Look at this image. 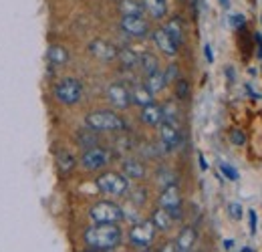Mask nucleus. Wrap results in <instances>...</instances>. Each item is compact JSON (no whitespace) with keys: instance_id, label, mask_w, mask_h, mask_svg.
Wrapping results in <instances>:
<instances>
[{"instance_id":"obj_27","label":"nucleus","mask_w":262,"mask_h":252,"mask_svg":"<svg viewBox=\"0 0 262 252\" xmlns=\"http://www.w3.org/2000/svg\"><path fill=\"white\" fill-rule=\"evenodd\" d=\"M190 95V85H188V81L186 79H178L176 81V97L178 99H186Z\"/></svg>"},{"instance_id":"obj_6","label":"nucleus","mask_w":262,"mask_h":252,"mask_svg":"<svg viewBox=\"0 0 262 252\" xmlns=\"http://www.w3.org/2000/svg\"><path fill=\"white\" fill-rule=\"evenodd\" d=\"M156 226L151 220H143L139 224H135L129 232V242L137 248H149V244L156 238Z\"/></svg>"},{"instance_id":"obj_21","label":"nucleus","mask_w":262,"mask_h":252,"mask_svg":"<svg viewBox=\"0 0 262 252\" xmlns=\"http://www.w3.org/2000/svg\"><path fill=\"white\" fill-rule=\"evenodd\" d=\"M129 95H131V103H137V105H141V107L154 103V95L149 93L147 87H143V85H137Z\"/></svg>"},{"instance_id":"obj_5","label":"nucleus","mask_w":262,"mask_h":252,"mask_svg":"<svg viewBox=\"0 0 262 252\" xmlns=\"http://www.w3.org/2000/svg\"><path fill=\"white\" fill-rule=\"evenodd\" d=\"M97 188L103 194H113V196H121L125 194L129 184H127V178L121 176V174H115V172H107V174H101L97 178Z\"/></svg>"},{"instance_id":"obj_8","label":"nucleus","mask_w":262,"mask_h":252,"mask_svg":"<svg viewBox=\"0 0 262 252\" xmlns=\"http://www.w3.org/2000/svg\"><path fill=\"white\" fill-rule=\"evenodd\" d=\"M121 29H123V32H127L129 36L143 38L149 32V25L141 16H123L121 18Z\"/></svg>"},{"instance_id":"obj_15","label":"nucleus","mask_w":262,"mask_h":252,"mask_svg":"<svg viewBox=\"0 0 262 252\" xmlns=\"http://www.w3.org/2000/svg\"><path fill=\"white\" fill-rule=\"evenodd\" d=\"M141 2V8L149 14V16H154V18H164L165 14H167V4H165V0H139Z\"/></svg>"},{"instance_id":"obj_40","label":"nucleus","mask_w":262,"mask_h":252,"mask_svg":"<svg viewBox=\"0 0 262 252\" xmlns=\"http://www.w3.org/2000/svg\"><path fill=\"white\" fill-rule=\"evenodd\" d=\"M178 252H184V250H178Z\"/></svg>"},{"instance_id":"obj_26","label":"nucleus","mask_w":262,"mask_h":252,"mask_svg":"<svg viewBox=\"0 0 262 252\" xmlns=\"http://www.w3.org/2000/svg\"><path fill=\"white\" fill-rule=\"evenodd\" d=\"M117 57L121 59V65L127 67V69H131V67H135V65L139 63V55L135 51H131V49H121L117 53Z\"/></svg>"},{"instance_id":"obj_23","label":"nucleus","mask_w":262,"mask_h":252,"mask_svg":"<svg viewBox=\"0 0 262 252\" xmlns=\"http://www.w3.org/2000/svg\"><path fill=\"white\" fill-rule=\"evenodd\" d=\"M119 10L123 12V16H141V12H143L141 2H137V0H121Z\"/></svg>"},{"instance_id":"obj_11","label":"nucleus","mask_w":262,"mask_h":252,"mask_svg":"<svg viewBox=\"0 0 262 252\" xmlns=\"http://www.w3.org/2000/svg\"><path fill=\"white\" fill-rule=\"evenodd\" d=\"M107 99H109L115 107H119V109H125V107H129L131 105L129 91H127V87L121 85V83H113V85H109V89H107Z\"/></svg>"},{"instance_id":"obj_4","label":"nucleus","mask_w":262,"mask_h":252,"mask_svg":"<svg viewBox=\"0 0 262 252\" xmlns=\"http://www.w3.org/2000/svg\"><path fill=\"white\" fill-rule=\"evenodd\" d=\"M55 97H57V101H61L63 105H75V103H79L81 97H83V85H81L77 79H73V77L63 79V81L55 87Z\"/></svg>"},{"instance_id":"obj_24","label":"nucleus","mask_w":262,"mask_h":252,"mask_svg":"<svg viewBox=\"0 0 262 252\" xmlns=\"http://www.w3.org/2000/svg\"><path fill=\"white\" fill-rule=\"evenodd\" d=\"M75 156L73 154H69V152H59L57 154V167L63 172V174H69V172H73V167H75Z\"/></svg>"},{"instance_id":"obj_36","label":"nucleus","mask_w":262,"mask_h":252,"mask_svg":"<svg viewBox=\"0 0 262 252\" xmlns=\"http://www.w3.org/2000/svg\"><path fill=\"white\" fill-rule=\"evenodd\" d=\"M200 167H202V170H206V167H208V163H206V159L202 158V156H200Z\"/></svg>"},{"instance_id":"obj_12","label":"nucleus","mask_w":262,"mask_h":252,"mask_svg":"<svg viewBox=\"0 0 262 252\" xmlns=\"http://www.w3.org/2000/svg\"><path fill=\"white\" fill-rule=\"evenodd\" d=\"M154 43L158 45V49H160L164 55H167V57L178 55V47H180V45H176V43H173V38H171L164 29L154 31Z\"/></svg>"},{"instance_id":"obj_30","label":"nucleus","mask_w":262,"mask_h":252,"mask_svg":"<svg viewBox=\"0 0 262 252\" xmlns=\"http://www.w3.org/2000/svg\"><path fill=\"white\" fill-rule=\"evenodd\" d=\"M228 212H230V216H232L234 220H240V218H242V206H240L238 202H232V204H230Z\"/></svg>"},{"instance_id":"obj_37","label":"nucleus","mask_w":262,"mask_h":252,"mask_svg":"<svg viewBox=\"0 0 262 252\" xmlns=\"http://www.w3.org/2000/svg\"><path fill=\"white\" fill-rule=\"evenodd\" d=\"M220 4H222L224 8H228V6H230V2H228V0H220Z\"/></svg>"},{"instance_id":"obj_17","label":"nucleus","mask_w":262,"mask_h":252,"mask_svg":"<svg viewBox=\"0 0 262 252\" xmlns=\"http://www.w3.org/2000/svg\"><path fill=\"white\" fill-rule=\"evenodd\" d=\"M47 59H49V63L55 65V67H63L69 61V53H67L65 47H61V45H51L49 51H47Z\"/></svg>"},{"instance_id":"obj_22","label":"nucleus","mask_w":262,"mask_h":252,"mask_svg":"<svg viewBox=\"0 0 262 252\" xmlns=\"http://www.w3.org/2000/svg\"><path fill=\"white\" fill-rule=\"evenodd\" d=\"M151 222H154V226H156V228H160V230H169V228H171V224H173L171 216L167 214V210H165V208H162V206H160V208L154 212Z\"/></svg>"},{"instance_id":"obj_31","label":"nucleus","mask_w":262,"mask_h":252,"mask_svg":"<svg viewBox=\"0 0 262 252\" xmlns=\"http://www.w3.org/2000/svg\"><path fill=\"white\" fill-rule=\"evenodd\" d=\"M164 75H165V81H173V79L178 77V67H176V65H169L167 73H164Z\"/></svg>"},{"instance_id":"obj_33","label":"nucleus","mask_w":262,"mask_h":252,"mask_svg":"<svg viewBox=\"0 0 262 252\" xmlns=\"http://www.w3.org/2000/svg\"><path fill=\"white\" fill-rule=\"evenodd\" d=\"M160 252H178V246H176V240H173V242H165L164 246L160 248Z\"/></svg>"},{"instance_id":"obj_3","label":"nucleus","mask_w":262,"mask_h":252,"mask_svg":"<svg viewBox=\"0 0 262 252\" xmlns=\"http://www.w3.org/2000/svg\"><path fill=\"white\" fill-rule=\"evenodd\" d=\"M89 216L97 224H117L123 218V210L113 202H97L89 210Z\"/></svg>"},{"instance_id":"obj_29","label":"nucleus","mask_w":262,"mask_h":252,"mask_svg":"<svg viewBox=\"0 0 262 252\" xmlns=\"http://www.w3.org/2000/svg\"><path fill=\"white\" fill-rule=\"evenodd\" d=\"M230 141H232L234 145H244L246 137H244V133H242L240 129H232V131H230Z\"/></svg>"},{"instance_id":"obj_1","label":"nucleus","mask_w":262,"mask_h":252,"mask_svg":"<svg viewBox=\"0 0 262 252\" xmlns=\"http://www.w3.org/2000/svg\"><path fill=\"white\" fill-rule=\"evenodd\" d=\"M85 242L93 250H111L121 242V230L115 224H97L85 230Z\"/></svg>"},{"instance_id":"obj_38","label":"nucleus","mask_w":262,"mask_h":252,"mask_svg":"<svg viewBox=\"0 0 262 252\" xmlns=\"http://www.w3.org/2000/svg\"><path fill=\"white\" fill-rule=\"evenodd\" d=\"M240 252H254V250H252V248H242Z\"/></svg>"},{"instance_id":"obj_39","label":"nucleus","mask_w":262,"mask_h":252,"mask_svg":"<svg viewBox=\"0 0 262 252\" xmlns=\"http://www.w3.org/2000/svg\"><path fill=\"white\" fill-rule=\"evenodd\" d=\"M85 252H99V250H93V248H91V250H85Z\"/></svg>"},{"instance_id":"obj_18","label":"nucleus","mask_w":262,"mask_h":252,"mask_svg":"<svg viewBox=\"0 0 262 252\" xmlns=\"http://www.w3.org/2000/svg\"><path fill=\"white\" fill-rule=\"evenodd\" d=\"M123 176L125 178H133V180H141L145 176V167L137 159H125L123 161Z\"/></svg>"},{"instance_id":"obj_9","label":"nucleus","mask_w":262,"mask_h":252,"mask_svg":"<svg viewBox=\"0 0 262 252\" xmlns=\"http://www.w3.org/2000/svg\"><path fill=\"white\" fill-rule=\"evenodd\" d=\"M89 53L93 55V57H97L99 61H113V59H117V49L111 45V43H107V40H103V38H95L91 45H89Z\"/></svg>"},{"instance_id":"obj_25","label":"nucleus","mask_w":262,"mask_h":252,"mask_svg":"<svg viewBox=\"0 0 262 252\" xmlns=\"http://www.w3.org/2000/svg\"><path fill=\"white\" fill-rule=\"evenodd\" d=\"M139 67H141V71L145 73V75H151V73H156L158 71V59L151 55V53H143L141 57H139Z\"/></svg>"},{"instance_id":"obj_7","label":"nucleus","mask_w":262,"mask_h":252,"mask_svg":"<svg viewBox=\"0 0 262 252\" xmlns=\"http://www.w3.org/2000/svg\"><path fill=\"white\" fill-rule=\"evenodd\" d=\"M81 163H83L85 170L95 172V170H101V167H105L109 163V154L103 148H89L81 156Z\"/></svg>"},{"instance_id":"obj_34","label":"nucleus","mask_w":262,"mask_h":252,"mask_svg":"<svg viewBox=\"0 0 262 252\" xmlns=\"http://www.w3.org/2000/svg\"><path fill=\"white\" fill-rule=\"evenodd\" d=\"M248 216H250V232H252V234H254V232H256V212H252V210H250V214H248Z\"/></svg>"},{"instance_id":"obj_19","label":"nucleus","mask_w":262,"mask_h":252,"mask_svg":"<svg viewBox=\"0 0 262 252\" xmlns=\"http://www.w3.org/2000/svg\"><path fill=\"white\" fill-rule=\"evenodd\" d=\"M165 85H167V81H165V75H164V73L156 71V73L147 75L145 87H147V91H149L151 95H156V93H160V91H164Z\"/></svg>"},{"instance_id":"obj_2","label":"nucleus","mask_w":262,"mask_h":252,"mask_svg":"<svg viewBox=\"0 0 262 252\" xmlns=\"http://www.w3.org/2000/svg\"><path fill=\"white\" fill-rule=\"evenodd\" d=\"M87 125L93 131H123L125 121L113 111H93L87 115Z\"/></svg>"},{"instance_id":"obj_35","label":"nucleus","mask_w":262,"mask_h":252,"mask_svg":"<svg viewBox=\"0 0 262 252\" xmlns=\"http://www.w3.org/2000/svg\"><path fill=\"white\" fill-rule=\"evenodd\" d=\"M204 55H206V59H208L210 63L214 61V55H212V47H210V45H206V47H204Z\"/></svg>"},{"instance_id":"obj_14","label":"nucleus","mask_w":262,"mask_h":252,"mask_svg":"<svg viewBox=\"0 0 262 252\" xmlns=\"http://www.w3.org/2000/svg\"><path fill=\"white\" fill-rule=\"evenodd\" d=\"M141 121L147 125H160L164 121V109L156 103H149L141 109Z\"/></svg>"},{"instance_id":"obj_20","label":"nucleus","mask_w":262,"mask_h":252,"mask_svg":"<svg viewBox=\"0 0 262 252\" xmlns=\"http://www.w3.org/2000/svg\"><path fill=\"white\" fill-rule=\"evenodd\" d=\"M164 31L173 38L176 45H182V40H184V25H182L180 18H171L164 27Z\"/></svg>"},{"instance_id":"obj_32","label":"nucleus","mask_w":262,"mask_h":252,"mask_svg":"<svg viewBox=\"0 0 262 252\" xmlns=\"http://www.w3.org/2000/svg\"><path fill=\"white\" fill-rule=\"evenodd\" d=\"M230 23H232V27H242L244 25V16L242 14H232V18H230Z\"/></svg>"},{"instance_id":"obj_13","label":"nucleus","mask_w":262,"mask_h":252,"mask_svg":"<svg viewBox=\"0 0 262 252\" xmlns=\"http://www.w3.org/2000/svg\"><path fill=\"white\" fill-rule=\"evenodd\" d=\"M160 206L165 208V210L182 206V196H180V190H178L176 184H169V186H165L164 188L162 196H160Z\"/></svg>"},{"instance_id":"obj_16","label":"nucleus","mask_w":262,"mask_h":252,"mask_svg":"<svg viewBox=\"0 0 262 252\" xmlns=\"http://www.w3.org/2000/svg\"><path fill=\"white\" fill-rule=\"evenodd\" d=\"M196 238H198L196 228H192V226H186V228L180 232L178 240H176V246H178V250L190 252V250H192V246H194V242H196Z\"/></svg>"},{"instance_id":"obj_10","label":"nucleus","mask_w":262,"mask_h":252,"mask_svg":"<svg viewBox=\"0 0 262 252\" xmlns=\"http://www.w3.org/2000/svg\"><path fill=\"white\" fill-rule=\"evenodd\" d=\"M160 137H162V141H164L167 150H173L182 143V133H180L178 125L171 123V121H162L160 123Z\"/></svg>"},{"instance_id":"obj_28","label":"nucleus","mask_w":262,"mask_h":252,"mask_svg":"<svg viewBox=\"0 0 262 252\" xmlns=\"http://www.w3.org/2000/svg\"><path fill=\"white\" fill-rule=\"evenodd\" d=\"M220 170H222V174L228 178L230 182H236V180H238V172H236L232 165H228V163H220Z\"/></svg>"}]
</instances>
